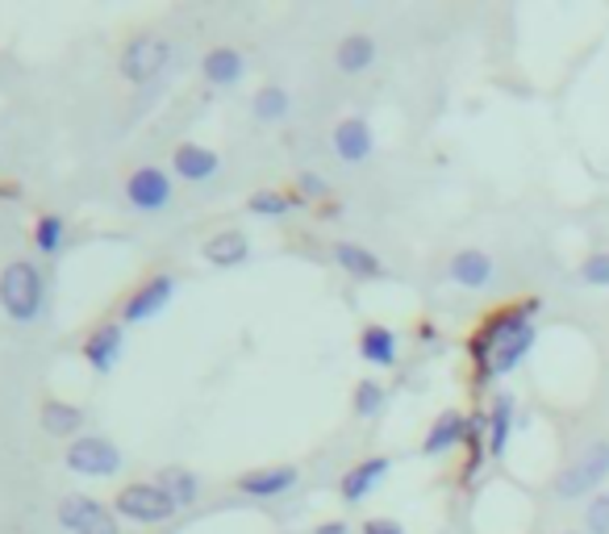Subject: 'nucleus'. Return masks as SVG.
<instances>
[{"label": "nucleus", "instance_id": "obj_1", "mask_svg": "<svg viewBox=\"0 0 609 534\" xmlns=\"http://www.w3.org/2000/svg\"><path fill=\"white\" fill-rule=\"evenodd\" d=\"M538 306H543L538 297H526L517 306L501 309L496 318H489L472 334L468 351H472V363H477V388H484L496 376H510L517 363L534 351V339H538L534 313H538Z\"/></svg>", "mask_w": 609, "mask_h": 534}, {"label": "nucleus", "instance_id": "obj_2", "mask_svg": "<svg viewBox=\"0 0 609 534\" xmlns=\"http://www.w3.org/2000/svg\"><path fill=\"white\" fill-rule=\"evenodd\" d=\"M46 301V280H42V267L30 259H13V264L0 271V309L13 318V322H34Z\"/></svg>", "mask_w": 609, "mask_h": 534}, {"label": "nucleus", "instance_id": "obj_3", "mask_svg": "<svg viewBox=\"0 0 609 534\" xmlns=\"http://www.w3.org/2000/svg\"><path fill=\"white\" fill-rule=\"evenodd\" d=\"M114 510L121 517H130V522H142V526H154V522H172V517L180 514V505L172 501V493H168L163 484H147V480L117 489Z\"/></svg>", "mask_w": 609, "mask_h": 534}, {"label": "nucleus", "instance_id": "obj_4", "mask_svg": "<svg viewBox=\"0 0 609 534\" xmlns=\"http://www.w3.org/2000/svg\"><path fill=\"white\" fill-rule=\"evenodd\" d=\"M606 477H609V442L597 439L585 447V456L576 459V463H568V468L555 477V496H559V501L589 496Z\"/></svg>", "mask_w": 609, "mask_h": 534}, {"label": "nucleus", "instance_id": "obj_5", "mask_svg": "<svg viewBox=\"0 0 609 534\" xmlns=\"http://www.w3.org/2000/svg\"><path fill=\"white\" fill-rule=\"evenodd\" d=\"M67 468L76 472V477H100L109 480L121 472V451H117L114 442L105 439V435H84L67 447Z\"/></svg>", "mask_w": 609, "mask_h": 534}, {"label": "nucleus", "instance_id": "obj_6", "mask_svg": "<svg viewBox=\"0 0 609 534\" xmlns=\"http://www.w3.org/2000/svg\"><path fill=\"white\" fill-rule=\"evenodd\" d=\"M172 297H175V276L172 271H154V276H147V280L121 301V325L151 322L154 313H163V306H168Z\"/></svg>", "mask_w": 609, "mask_h": 534}, {"label": "nucleus", "instance_id": "obj_7", "mask_svg": "<svg viewBox=\"0 0 609 534\" xmlns=\"http://www.w3.org/2000/svg\"><path fill=\"white\" fill-rule=\"evenodd\" d=\"M168 58H172V42L154 39V34H142V39H133L130 46L121 51V76L130 79V84H151V79L168 67Z\"/></svg>", "mask_w": 609, "mask_h": 534}, {"label": "nucleus", "instance_id": "obj_8", "mask_svg": "<svg viewBox=\"0 0 609 534\" xmlns=\"http://www.w3.org/2000/svg\"><path fill=\"white\" fill-rule=\"evenodd\" d=\"M58 526H67L72 534H117V517L109 505L72 493L58 501Z\"/></svg>", "mask_w": 609, "mask_h": 534}, {"label": "nucleus", "instance_id": "obj_9", "mask_svg": "<svg viewBox=\"0 0 609 534\" xmlns=\"http://www.w3.org/2000/svg\"><path fill=\"white\" fill-rule=\"evenodd\" d=\"M126 201H130L138 213H159L172 205V180L168 172H159V168H133L126 175Z\"/></svg>", "mask_w": 609, "mask_h": 534}, {"label": "nucleus", "instance_id": "obj_10", "mask_svg": "<svg viewBox=\"0 0 609 534\" xmlns=\"http://www.w3.org/2000/svg\"><path fill=\"white\" fill-rule=\"evenodd\" d=\"M79 351H84V360H88V367H93V372L109 376V372L117 367V360H121V351H126V330H121V322L93 325Z\"/></svg>", "mask_w": 609, "mask_h": 534}, {"label": "nucleus", "instance_id": "obj_11", "mask_svg": "<svg viewBox=\"0 0 609 534\" xmlns=\"http://www.w3.org/2000/svg\"><path fill=\"white\" fill-rule=\"evenodd\" d=\"M297 480H301V472L292 463H276V468H250V472H243V477L234 480V489L267 501V496H285L288 489H297Z\"/></svg>", "mask_w": 609, "mask_h": 534}, {"label": "nucleus", "instance_id": "obj_12", "mask_svg": "<svg viewBox=\"0 0 609 534\" xmlns=\"http://www.w3.org/2000/svg\"><path fill=\"white\" fill-rule=\"evenodd\" d=\"M493 276H496V267H493V259L484 255V250H477V247H463V250H456L451 259H447V280L451 285H459V288H489L493 285Z\"/></svg>", "mask_w": 609, "mask_h": 534}, {"label": "nucleus", "instance_id": "obj_13", "mask_svg": "<svg viewBox=\"0 0 609 534\" xmlns=\"http://www.w3.org/2000/svg\"><path fill=\"white\" fill-rule=\"evenodd\" d=\"M330 138H334V154H339L343 163H363V159H372V151H376L372 126H367L363 117H343Z\"/></svg>", "mask_w": 609, "mask_h": 534}, {"label": "nucleus", "instance_id": "obj_14", "mask_svg": "<svg viewBox=\"0 0 609 534\" xmlns=\"http://www.w3.org/2000/svg\"><path fill=\"white\" fill-rule=\"evenodd\" d=\"M388 468H393V459L388 456H372V459H360L351 472H343V484H339V493H343L346 505H355L363 496L372 493L384 477H388Z\"/></svg>", "mask_w": 609, "mask_h": 534}, {"label": "nucleus", "instance_id": "obj_15", "mask_svg": "<svg viewBox=\"0 0 609 534\" xmlns=\"http://www.w3.org/2000/svg\"><path fill=\"white\" fill-rule=\"evenodd\" d=\"M172 168H175V175H184L192 184H205V180H213V172L222 168V159H217V151L201 147V142H180L172 154Z\"/></svg>", "mask_w": 609, "mask_h": 534}, {"label": "nucleus", "instance_id": "obj_16", "mask_svg": "<svg viewBox=\"0 0 609 534\" xmlns=\"http://www.w3.org/2000/svg\"><path fill=\"white\" fill-rule=\"evenodd\" d=\"M468 426H472L468 414H459V409H442V414L435 418V426H430L426 442H421V456H438V451L459 447V442L468 439Z\"/></svg>", "mask_w": 609, "mask_h": 534}, {"label": "nucleus", "instance_id": "obj_17", "mask_svg": "<svg viewBox=\"0 0 609 534\" xmlns=\"http://www.w3.org/2000/svg\"><path fill=\"white\" fill-rule=\"evenodd\" d=\"M201 255H205V264H213V267H238L250 255V243L243 229H222V234L205 238Z\"/></svg>", "mask_w": 609, "mask_h": 534}, {"label": "nucleus", "instance_id": "obj_18", "mask_svg": "<svg viewBox=\"0 0 609 534\" xmlns=\"http://www.w3.org/2000/svg\"><path fill=\"white\" fill-rule=\"evenodd\" d=\"M397 334H393V330H388V325H363L360 330V355L367 363H372V367H393V363H397Z\"/></svg>", "mask_w": 609, "mask_h": 534}, {"label": "nucleus", "instance_id": "obj_19", "mask_svg": "<svg viewBox=\"0 0 609 534\" xmlns=\"http://www.w3.org/2000/svg\"><path fill=\"white\" fill-rule=\"evenodd\" d=\"M201 72H205V79H210V84H217V88H229V84H238V79H243L247 63H243V55H238L234 46H213L210 55L201 58Z\"/></svg>", "mask_w": 609, "mask_h": 534}, {"label": "nucleus", "instance_id": "obj_20", "mask_svg": "<svg viewBox=\"0 0 609 534\" xmlns=\"http://www.w3.org/2000/svg\"><path fill=\"white\" fill-rule=\"evenodd\" d=\"M510 435H514V397L496 393L493 409H489V456L501 459L510 451Z\"/></svg>", "mask_w": 609, "mask_h": 534}, {"label": "nucleus", "instance_id": "obj_21", "mask_svg": "<svg viewBox=\"0 0 609 534\" xmlns=\"http://www.w3.org/2000/svg\"><path fill=\"white\" fill-rule=\"evenodd\" d=\"M334 63H339L343 76L367 72V67L376 63V39H367V34H346V39L339 42V51H334Z\"/></svg>", "mask_w": 609, "mask_h": 534}, {"label": "nucleus", "instance_id": "obj_22", "mask_svg": "<svg viewBox=\"0 0 609 534\" xmlns=\"http://www.w3.org/2000/svg\"><path fill=\"white\" fill-rule=\"evenodd\" d=\"M42 430L55 435V439H67V435H79L84 426V409L79 405H67V400H42Z\"/></svg>", "mask_w": 609, "mask_h": 534}, {"label": "nucleus", "instance_id": "obj_23", "mask_svg": "<svg viewBox=\"0 0 609 534\" xmlns=\"http://www.w3.org/2000/svg\"><path fill=\"white\" fill-rule=\"evenodd\" d=\"M334 259H339V267H343L346 276H355V280H372V276H381L384 264L381 255H372L367 247H360V243H334Z\"/></svg>", "mask_w": 609, "mask_h": 534}, {"label": "nucleus", "instance_id": "obj_24", "mask_svg": "<svg viewBox=\"0 0 609 534\" xmlns=\"http://www.w3.org/2000/svg\"><path fill=\"white\" fill-rule=\"evenodd\" d=\"M247 210L255 217H285L292 210H304V196L301 192H280V189H259L250 192Z\"/></svg>", "mask_w": 609, "mask_h": 534}, {"label": "nucleus", "instance_id": "obj_25", "mask_svg": "<svg viewBox=\"0 0 609 534\" xmlns=\"http://www.w3.org/2000/svg\"><path fill=\"white\" fill-rule=\"evenodd\" d=\"M154 484H163V489L172 493V501L180 505V510H184V505H192V501H196V493H201L196 477H192V472H184V468H163Z\"/></svg>", "mask_w": 609, "mask_h": 534}, {"label": "nucleus", "instance_id": "obj_26", "mask_svg": "<svg viewBox=\"0 0 609 534\" xmlns=\"http://www.w3.org/2000/svg\"><path fill=\"white\" fill-rule=\"evenodd\" d=\"M250 105H255V117H259V121H280V117H288V105H292V100H288V93L280 84H267V88L255 93Z\"/></svg>", "mask_w": 609, "mask_h": 534}, {"label": "nucleus", "instance_id": "obj_27", "mask_svg": "<svg viewBox=\"0 0 609 534\" xmlns=\"http://www.w3.org/2000/svg\"><path fill=\"white\" fill-rule=\"evenodd\" d=\"M63 247V217L58 213H42L34 222V250L39 255H58Z\"/></svg>", "mask_w": 609, "mask_h": 534}, {"label": "nucleus", "instance_id": "obj_28", "mask_svg": "<svg viewBox=\"0 0 609 534\" xmlns=\"http://www.w3.org/2000/svg\"><path fill=\"white\" fill-rule=\"evenodd\" d=\"M351 400H355V418H376L384 409V400H388V393H384V384H376V381H360Z\"/></svg>", "mask_w": 609, "mask_h": 534}, {"label": "nucleus", "instance_id": "obj_29", "mask_svg": "<svg viewBox=\"0 0 609 534\" xmlns=\"http://www.w3.org/2000/svg\"><path fill=\"white\" fill-rule=\"evenodd\" d=\"M580 280L589 288H609V250H592L580 259Z\"/></svg>", "mask_w": 609, "mask_h": 534}, {"label": "nucleus", "instance_id": "obj_30", "mask_svg": "<svg viewBox=\"0 0 609 534\" xmlns=\"http://www.w3.org/2000/svg\"><path fill=\"white\" fill-rule=\"evenodd\" d=\"M585 522H589V534H609V493H597L585 510Z\"/></svg>", "mask_w": 609, "mask_h": 534}, {"label": "nucleus", "instance_id": "obj_31", "mask_svg": "<svg viewBox=\"0 0 609 534\" xmlns=\"http://www.w3.org/2000/svg\"><path fill=\"white\" fill-rule=\"evenodd\" d=\"M360 534H405V526H400L397 517H367Z\"/></svg>", "mask_w": 609, "mask_h": 534}, {"label": "nucleus", "instance_id": "obj_32", "mask_svg": "<svg viewBox=\"0 0 609 534\" xmlns=\"http://www.w3.org/2000/svg\"><path fill=\"white\" fill-rule=\"evenodd\" d=\"M301 196H325V184L318 180V175H301Z\"/></svg>", "mask_w": 609, "mask_h": 534}, {"label": "nucleus", "instance_id": "obj_33", "mask_svg": "<svg viewBox=\"0 0 609 534\" xmlns=\"http://www.w3.org/2000/svg\"><path fill=\"white\" fill-rule=\"evenodd\" d=\"M313 534H351L343 517H334V522H322V526H313Z\"/></svg>", "mask_w": 609, "mask_h": 534}]
</instances>
